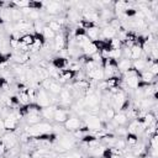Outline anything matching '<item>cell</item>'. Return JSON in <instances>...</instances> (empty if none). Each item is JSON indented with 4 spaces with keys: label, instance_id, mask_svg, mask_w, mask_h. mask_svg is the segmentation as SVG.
<instances>
[{
    "label": "cell",
    "instance_id": "6da1fadb",
    "mask_svg": "<svg viewBox=\"0 0 158 158\" xmlns=\"http://www.w3.org/2000/svg\"><path fill=\"white\" fill-rule=\"evenodd\" d=\"M84 122H85V126L89 128V131H99L101 127H102V122L100 120V117L98 115H86L84 117Z\"/></svg>",
    "mask_w": 158,
    "mask_h": 158
},
{
    "label": "cell",
    "instance_id": "7a4b0ae2",
    "mask_svg": "<svg viewBox=\"0 0 158 158\" xmlns=\"http://www.w3.org/2000/svg\"><path fill=\"white\" fill-rule=\"evenodd\" d=\"M100 101H101V95L98 94V91H95L93 94H88L83 98V104H84L85 109L98 107L100 105Z\"/></svg>",
    "mask_w": 158,
    "mask_h": 158
},
{
    "label": "cell",
    "instance_id": "3957f363",
    "mask_svg": "<svg viewBox=\"0 0 158 158\" xmlns=\"http://www.w3.org/2000/svg\"><path fill=\"white\" fill-rule=\"evenodd\" d=\"M37 105H40L41 107H47V106H51V95L48 94L47 90L44 89H37V96H36V101H35Z\"/></svg>",
    "mask_w": 158,
    "mask_h": 158
},
{
    "label": "cell",
    "instance_id": "277c9868",
    "mask_svg": "<svg viewBox=\"0 0 158 158\" xmlns=\"http://www.w3.org/2000/svg\"><path fill=\"white\" fill-rule=\"evenodd\" d=\"M44 10L49 16H56L58 15L62 10H63V4L62 2H57V1H47L43 2Z\"/></svg>",
    "mask_w": 158,
    "mask_h": 158
},
{
    "label": "cell",
    "instance_id": "5b68a950",
    "mask_svg": "<svg viewBox=\"0 0 158 158\" xmlns=\"http://www.w3.org/2000/svg\"><path fill=\"white\" fill-rule=\"evenodd\" d=\"M81 125H83V121H81L80 117H78V116H69L68 120L64 122V130L74 132L78 128H80Z\"/></svg>",
    "mask_w": 158,
    "mask_h": 158
},
{
    "label": "cell",
    "instance_id": "8992f818",
    "mask_svg": "<svg viewBox=\"0 0 158 158\" xmlns=\"http://www.w3.org/2000/svg\"><path fill=\"white\" fill-rule=\"evenodd\" d=\"M69 117V112L68 110L63 109L60 105H57L56 106V110H54V114H53V120L57 122V123H64Z\"/></svg>",
    "mask_w": 158,
    "mask_h": 158
},
{
    "label": "cell",
    "instance_id": "52a82bcc",
    "mask_svg": "<svg viewBox=\"0 0 158 158\" xmlns=\"http://www.w3.org/2000/svg\"><path fill=\"white\" fill-rule=\"evenodd\" d=\"M57 142H58V144L67 152V151H69V149H72L75 144H77V142H75V139H74V137H70V136H65V135H63V136H60V137H58V139H57Z\"/></svg>",
    "mask_w": 158,
    "mask_h": 158
},
{
    "label": "cell",
    "instance_id": "ba28073f",
    "mask_svg": "<svg viewBox=\"0 0 158 158\" xmlns=\"http://www.w3.org/2000/svg\"><path fill=\"white\" fill-rule=\"evenodd\" d=\"M1 141H2V142H4V144L6 146L7 151H9V149H11V148L17 147V137H16L12 132H6L5 135H2Z\"/></svg>",
    "mask_w": 158,
    "mask_h": 158
},
{
    "label": "cell",
    "instance_id": "9c48e42d",
    "mask_svg": "<svg viewBox=\"0 0 158 158\" xmlns=\"http://www.w3.org/2000/svg\"><path fill=\"white\" fill-rule=\"evenodd\" d=\"M65 47H67V40H65L64 35L62 32L60 33H57L56 37H54V40H53V51L60 52Z\"/></svg>",
    "mask_w": 158,
    "mask_h": 158
},
{
    "label": "cell",
    "instance_id": "30bf717a",
    "mask_svg": "<svg viewBox=\"0 0 158 158\" xmlns=\"http://www.w3.org/2000/svg\"><path fill=\"white\" fill-rule=\"evenodd\" d=\"M51 64H52L56 69L63 70V69L67 68V65H68V59H67V58H63V57H54V58L52 59Z\"/></svg>",
    "mask_w": 158,
    "mask_h": 158
},
{
    "label": "cell",
    "instance_id": "8fae6325",
    "mask_svg": "<svg viewBox=\"0 0 158 158\" xmlns=\"http://www.w3.org/2000/svg\"><path fill=\"white\" fill-rule=\"evenodd\" d=\"M112 122H114V125H115L116 127H118V126H125V125L128 122V118H127V116H126L125 112H116L115 117L112 118Z\"/></svg>",
    "mask_w": 158,
    "mask_h": 158
},
{
    "label": "cell",
    "instance_id": "7c38bea8",
    "mask_svg": "<svg viewBox=\"0 0 158 158\" xmlns=\"http://www.w3.org/2000/svg\"><path fill=\"white\" fill-rule=\"evenodd\" d=\"M80 49H81V53L85 54V56H88V57H91L93 54H95V53L99 52L98 48L95 47V44L93 42H89V43L84 44L83 47H80Z\"/></svg>",
    "mask_w": 158,
    "mask_h": 158
},
{
    "label": "cell",
    "instance_id": "4fadbf2b",
    "mask_svg": "<svg viewBox=\"0 0 158 158\" xmlns=\"http://www.w3.org/2000/svg\"><path fill=\"white\" fill-rule=\"evenodd\" d=\"M100 33H101V36H102V40H112V38L116 36L117 32H116L111 26L106 25L105 27H102V30L100 31Z\"/></svg>",
    "mask_w": 158,
    "mask_h": 158
},
{
    "label": "cell",
    "instance_id": "5bb4252c",
    "mask_svg": "<svg viewBox=\"0 0 158 158\" xmlns=\"http://www.w3.org/2000/svg\"><path fill=\"white\" fill-rule=\"evenodd\" d=\"M132 67V62L131 59H126V58H120L117 60V70L118 73H125L127 69H130Z\"/></svg>",
    "mask_w": 158,
    "mask_h": 158
},
{
    "label": "cell",
    "instance_id": "9a60e30c",
    "mask_svg": "<svg viewBox=\"0 0 158 158\" xmlns=\"http://www.w3.org/2000/svg\"><path fill=\"white\" fill-rule=\"evenodd\" d=\"M35 43V36L32 33H26L20 37V44L25 47H32Z\"/></svg>",
    "mask_w": 158,
    "mask_h": 158
},
{
    "label": "cell",
    "instance_id": "2e32d148",
    "mask_svg": "<svg viewBox=\"0 0 158 158\" xmlns=\"http://www.w3.org/2000/svg\"><path fill=\"white\" fill-rule=\"evenodd\" d=\"M142 54H143V51H142L141 46L135 44V46H132L130 48V59H133V60L139 59L142 57Z\"/></svg>",
    "mask_w": 158,
    "mask_h": 158
},
{
    "label": "cell",
    "instance_id": "e0dca14e",
    "mask_svg": "<svg viewBox=\"0 0 158 158\" xmlns=\"http://www.w3.org/2000/svg\"><path fill=\"white\" fill-rule=\"evenodd\" d=\"M54 110H56V106H53V105L47 106V107H42V110H41V116H42V118H46V120H53Z\"/></svg>",
    "mask_w": 158,
    "mask_h": 158
},
{
    "label": "cell",
    "instance_id": "ac0fdd59",
    "mask_svg": "<svg viewBox=\"0 0 158 158\" xmlns=\"http://www.w3.org/2000/svg\"><path fill=\"white\" fill-rule=\"evenodd\" d=\"M26 122L30 125V126H33V125H37L42 121V116L41 114H27L26 116Z\"/></svg>",
    "mask_w": 158,
    "mask_h": 158
},
{
    "label": "cell",
    "instance_id": "d6986e66",
    "mask_svg": "<svg viewBox=\"0 0 158 158\" xmlns=\"http://www.w3.org/2000/svg\"><path fill=\"white\" fill-rule=\"evenodd\" d=\"M132 68L136 69L138 73H142V72L147 70V63L144 62L143 58H139V59H136L132 62Z\"/></svg>",
    "mask_w": 158,
    "mask_h": 158
},
{
    "label": "cell",
    "instance_id": "ffe728a7",
    "mask_svg": "<svg viewBox=\"0 0 158 158\" xmlns=\"http://www.w3.org/2000/svg\"><path fill=\"white\" fill-rule=\"evenodd\" d=\"M62 85L58 83V81H56V80H52V83H51V85H49V88L47 89V91L51 94V95H53V96H56V95H59V93L62 91Z\"/></svg>",
    "mask_w": 158,
    "mask_h": 158
},
{
    "label": "cell",
    "instance_id": "44dd1931",
    "mask_svg": "<svg viewBox=\"0 0 158 158\" xmlns=\"http://www.w3.org/2000/svg\"><path fill=\"white\" fill-rule=\"evenodd\" d=\"M85 35L88 36V38L93 42V41H96L98 38H99V36H100V30H99V27H91V28H89V30H86L85 31Z\"/></svg>",
    "mask_w": 158,
    "mask_h": 158
},
{
    "label": "cell",
    "instance_id": "7402d4cb",
    "mask_svg": "<svg viewBox=\"0 0 158 158\" xmlns=\"http://www.w3.org/2000/svg\"><path fill=\"white\" fill-rule=\"evenodd\" d=\"M41 33H42V36L44 37V40H46V41H48V40H54V37H56V35H57V33H56V32H53V31H52L47 25H44V26H43V28H42V32H41Z\"/></svg>",
    "mask_w": 158,
    "mask_h": 158
},
{
    "label": "cell",
    "instance_id": "603a6c76",
    "mask_svg": "<svg viewBox=\"0 0 158 158\" xmlns=\"http://www.w3.org/2000/svg\"><path fill=\"white\" fill-rule=\"evenodd\" d=\"M125 137H126L125 141H126V143H127L128 146L135 147V146L138 144V136H137V135H135V133H130V132H128Z\"/></svg>",
    "mask_w": 158,
    "mask_h": 158
},
{
    "label": "cell",
    "instance_id": "cb8c5ba5",
    "mask_svg": "<svg viewBox=\"0 0 158 158\" xmlns=\"http://www.w3.org/2000/svg\"><path fill=\"white\" fill-rule=\"evenodd\" d=\"M19 101H20V104L21 105H27V104H30L31 101H30V98H28V95H27V89L26 90H22V91H19Z\"/></svg>",
    "mask_w": 158,
    "mask_h": 158
},
{
    "label": "cell",
    "instance_id": "d4e9b609",
    "mask_svg": "<svg viewBox=\"0 0 158 158\" xmlns=\"http://www.w3.org/2000/svg\"><path fill=\"white\" fill-rule=\"evenodd\" d=\"M47 26H48L53 32H56V33H60V31H62V26L56 21V19L52 20V21H49V22L47 23Z\"/></svg>",
    "mask_w": 158,
    "mask_h": 158
},
{
    "label": "cell",
    "instance_id": "484cf974",
    "mask_svg": "<svg viewBox=\"0 0 158 158\" xmlns=\"http://www.w3.org/2000/svg\"><path fill=\"white\" fill-rule=\"evenodd\" d=\"M116 115V111L112 109V107H107L106 110H104V117H105V121H112V118L115 117Z\"/></svg>",
    "mask_w": 158,
    "mask_h": 158
},
{
    "label": "cell",
    "instance_id": "4316f807",
    "mask_svg": "<svg viewBox=\"0 0 158 158\" xmlns=\"http://www.w3.org/2000/svg\"><path fill=\"white\" fill-rule=\"evenodd\" d=\"M112 147H114V148H117V149H120V151L123 152V151L127 148V143H126V141L122 139V138H116V141H115V143H114Z\"/></svg>",
    "mask_w": 158,
    "mask_h": 158
},
{
    "label": "cell",
    "instance_id": "83f0119b",
    "mask_svg": "<svg viewBox=\"0 0 158 158\" xmlns=\"http://www.w3.org/2000/svg\"><path fill=\"white\" fill-rule=\"evenodd\" d=\"M31 22H35V21H38L41 19V12L38 10H31V12L26 16Z\"/></svg>",
    "mask_w": 158,
    "mask_h": 158
},
{
    "label": "cell",
    "instance_id": "f1b7e54d",
    "mask_svg": "<svg viewBox=\"0 0 158 158\" xmlns=\"http://www.w3.org/2000/svg\"><path fill=\"white\" fill-rule=\"evenodd\" d=\"M28 7L32 9V10H38L43 7V2H40V1H28Z\"/></svg>",
    "mask_w": 158,
    "mask_h": 158
},
{
    "label": "cell",
    "instance_id": "f546056e",
    "mask_svg": "<svg viewBox=\"0 0 158 158\" xmlns=\"http://www.w3.org/2000/svg\"><path fill=\"white\" fill-rule=\"evenodd\" d=\"M151 74H153L154 77L158 75V63L157 62H153L151 65H148V69H147Z\"/></svg>",
    "mask_w": 158,
    "mask_h": 158
},
{
    "label": "cell",
    "instance_id": "4dcf8cb0",
    "mask_svg": "<svg viewBox=\"0 0 158 158\" xmlns=\"http://www.w3.org/2000/svg\"><path fill=\"white\" fill-rule=\"evenodd\" d=\"M115 132H116V135H118V136H126L128 132H127V128L126 127H122V126H120V127H116L115 128Z\"/></svg>",
    "mask_w": 158,
    "mask_h": 158
},
{
    "label": "cell",
    "instance_id": "1f68e13d",
    "mask_svg": "<svg viewBox=\"0 0 158 158\" xmlns=\"http://www.w3.org/2000/svg\"><path fill=\"white\" fill-rule=\"evenodd\" d=\"M83 35H85V30L78 26V27L74 30V38H75V37H79V36H83Z\"/></svg>",
    "mask_w": 158,
    "mask_h": 158
},
{
    "label": "cell",
    "instance_id": "d6a6232c",
    "mask_svg": "<svg viewBox=\"0 0 158 158\" xmlns=\"http://www.w3.org/2000/svg\"><path fill=\"white\" fill-rule=\"evenodd\" d=\"M17 158H32V154L27 152H22V153H19Z\"/></svg>",
    "mask_w": 158,
    "mask_h": 158
},
{
    "label": "cell",
    "instance_id": "836d02e7",
    "mask_svg": "<svg viewBox=\"0 0 158 158\" xmlns=\"http://www.w3.org/2000/svg\"><path fill=\"white\" fill-rule=\"evenodd\" d=\"M2 25H5V22H4V20L0 17V26H2Z\"/></svg>",
    "mask_w": 158,
    "mask_h": 158
},
{
    "label": "cell",
    "instance_id": "e575fe53",
    "mask_svg": "<svg viewBox=\"0 0 158 158\" xmlns=\"http://www.w3.org/2000/svg\"><path fill=\"white\" fill-rule=\"evenodd\" d=\"M32 158H43V157H40V156H32Z\"/></svg>",
    "mask_w": 158,
    "mask_h": 158
},
{
    "label": "cell",
    "instance_id": "d590c367",
    "mask_svg": "<svg viewBox=\"0 0 158 158\" xmlns=\"http://www.w3.org/2000/svg\"><path fill=\"white\" fill-rule=\"evenodd\" d=\"M0 36H2V28H1V26H0Z\"/></svg>",
    "mask_w": 158,
    "mask_h": 158
},
{
    "label": "cell",
    "instance_id": "8d00e7d4",
    "mask_svg": "<svg viewBox=\"0 0 158 158\" xmlns=\"http://www.w3.org/2000/svg\"><path fill=\"white\" fill-rule=\"evenodd\" d=\"M0 158H7V157H2V156H0Z\"/></svg>",
    "mask_w": 158,
    "mask_h": 158
},
{
    "label": "cell",
    "instance_id": "74e56055",
    "mask_svg": "<svg viewBox=\"0 0 158 158\" xmlns=\"http://www.w3.org/2000/svg\"><path fill=\"white\" fill-rule=\"evenodd\" d=\"M148 158H149V157H148Z\"/></svg>",
    "mask_w": 158,
    "mask_h": 158
}]
</instances>
